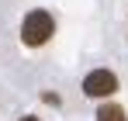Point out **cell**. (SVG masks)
Wrapping results in <instances>:
<instances>
[{
    "label": "cell",
    "instance_id": "cell-1",
    "mask_svg": "<svg viewBox=\"0 0 128 121\" xmlns=\"http://www.w3.org/2000/svg\"><path fill=\"white\" fill-rule=\"evenodd\" d=\"M52 35H56V21H52L48 10H28V14H24V21H21V42L28 45V48L45 45Z\"/></svg>",
    "mask_w": 128,
    "mask_h": 121
},
{
    "label": "cell",
    "instance_id": "cell-2",
    "mask_svg": "<svg viewBox=\"0 0 128 121\" xmlns=\"http://www.w3.org/2000/svg\"><path fill=\"white\" fill-rule=\"evenodd\" d=\"M114 90H118V76L111 69H94V73L83 76V94L94 97V100H107Z\"/></svg>",
    "mask_w": 128,
    "mask_h": 121
},
{
    "label": "cell",
    "instance_id": "cell-3",
    "mask_svg": "<svg viewBox=\"0 0 128 121\" xmlns=\"http://www.w3.org/2000/svg\"><path fill=\"white\" fill-rule=\"evenodd\" d=\"M97 121H128L125 107H118V104H100L97 107Z\"/></svg>",
    "mask_w": 128,
    "mask_h": 121
},
{
    "label": "cell",
    "instance_id": "cell-4",
    "mask_svg": "<svg viewBox=\"0 0 128 121\" xmlns=\"http://www.w3.org/2000/svg\"><path fill=\"white\" fill-rule=\"evenodd\" d=\"M21 121H42V118H35V114H28V118H21Z\"/></svg>",
    "mask_w": 128,
    "mask_h": 121
}]
</instances>
